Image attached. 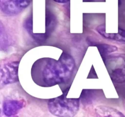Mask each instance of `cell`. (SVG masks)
Here are the masks:
<instances>
[{"instance_id":"4fadbf2b","label":"cell","mask_w":125,"mask_h":117,"mask_svg":"<svg viewBox=\"0 0 125 117\" xmlns=\"http://www.w3.org/2000/svg\"><path fill=\"white\" fill-rule=\"evenodd\" d=\"M10 46L8 35L4 28L3 24L1 22V49L2 51H6Z\"/></svg>"},{"instance_id":"7a4b0ae2","label":"cell","mask_w":125,"mask_h":117,"mask_svg":"<svg viewBox=\"0 0 125 117\" xmlns=\"http://www.w3.org/2000/svg\"><path fill=\"white\" fill-rule=\"evenodd\" d=\"M67 93L48 102V110L57 117H74L79 108L80 98H67Z\"/></svg>"},{"instance_id":"5bb4252c","label":"cell","mask_w":125,"mask_h":117,"mask_svg":"<svg viewBox=\"0 0 125 117\" xmlns=\"http://www.w3.org/2000/svg\"><path fill=\"white\" fill-rule=\"evenodd\" d=\"M55 2H57V3H66V2H68L70 0H54Z\"/></svg>"},{"instance_id":"30bf717a","label":"cell","mask_w":125,"mask_h":117,"mask_svg":"<svg viewBox=\"0 0 125 117\" xmlns=\"http://www.w3.org/2000/svg\"><path fill=\"white\" fill-rule=\"evenodd\" d=\"M57 25V20L56 17L50 11H46V20H45V29L46 33L48 36H50L56 28Z\"/></svg>"},{"instance_id":"8fae6325","label":"cell","mask_w":125,"mask_h":117,"mask_svg":"<svg viewBox=\"0 0 125 117\" xmlns=\"http://www.w3.org/2000/svg\"><path fill=\"white\" fill-rule=\"evenodd\" d=\"M96 30L103 37L111 40L125 42V38L123 37L119 34H107L106 32V26L105 24H101L96 28Z\"/></svg>"},{"instance_id":"8992f818","label":"cell","mask_w":125,"mask_h":117,"mask_svg":"<svg viewBox=\"0 0 125 117\" xmlns=\"http://www.w3.org/2000/svg\"><path fill=\"white\" fill-rule=\"evenodd\" d=\"M24 100L6 99L2 104V112L6 117L16 115L25 106Z\"/></svg>"},{"instance_id":"9c48e42d","label":"cell","mask_w":125,"mask_h":117,"mask_svg":"<svg viewBox=\"0 0 125 117\" xmlns=\"http://www.w3.org/2000/svg\"><path fill=\"white\" fill-rule=\"evenodd\" d=\"M89 43L92 44V46H95L97 47L100 55L102 57L103 60L110 53L115 52L118 50V48L112 45H109L106 43H101L95 42V41H90Z\"/></svg>"},{"instance_id":"7c38bea8","label":"cell","mask_w":125,"mask_h":117,"mask_svg":"<svg viewBox=\"0 0 125 117\" xmlns=\"http://www.w3.org/2000/svg\"><path fill=\"white\" fill-rule=\"evenodd\" d=\"M94 90H83L81 95L80 99L81 100L82 104L84 106L92 104L95 99V93H93Z\"/></svg>"},{"instance_id":"52a82bcc","label":"cell","mask_w":125,"mask_h":117,"mask_svg":"<svg viewBox=\"0 0 125 117\" xmlns=\"http://www.w3.org/2000/svg\"><path fill=\"white\" fill-rule=\"evenodd\" d=\"M95 111L98 117H125L124 115L117 109L108 106H97Z\"/></svg>"},{"instance_id":"5b68a950","label":"cell","mask_w":125,"mask_h":117,"mask_svg":"<svg viewBox=\"0 0 125 117\" xmlns=\"http://www.w3.org/2000/svg\"><path fill=\"white\" fill-rule=\"evenodd\" d=\"M32 0H0L1 10L9 17L19 14L31 3Z\"/></svg>"},{"instance_id":"ba28073f","label":"cell","mask_w":125,"mask_h":117,"mask_svg":"<svg viewBox=\"0 0 125 117\" xmlns=\"http://www.w3.org/2000/svg\"><path fill=\"white\" fill-rule=\"evenodd\" d=\"M23 27L28 32L29 35L37 42H43L46 39L45 34H34L33 33V19L32 16L29 17L25 20L23 23Z\"/></svg>"},{"instance_id":"3957f363","label":"cell","mask_w":125,"mask_h":117,"mask_svg":"<svg viewBox=\"0 0 125 117\" xmlns=\"http://www.w3.org/2000/svg\"><path fill=\"white\" fill-rule=\"evenodd\" d=\"M111 80L115 83L125 81V60L120 56H107L103 59Z\"/></svg>"},{"instance_id":"9a60e30c","label":"cell","mask_w":125,"mask_h":117,"mask_svg":"<svg viewBox=\"0 0 125 117\" xmlns=\"http://www.w3.org/2000/svg\"><path fill=\"white\" fill-rule=\"evenodd\" d=\"M84 1H98V0H83Z\"/></svg>"},{"instance_id":"277c9868","label":"cell","mask_w":125,"mask_h":117,"mask_svg":"<svg viewBox=\"0 0 125 117\" xmlns=\"http://www.w3.org/2000/svg\"><path fill=\"white\" fill-rule=\"evenodd\" d=\"M20 61L6 62L1 67V87L19 81L18 79V67Z\"/></svg>"},{"instance_id":"6da1fadb","label":"cell","mask_w":125,"mask_h":117,"mask_svg":"<svg viewBox=\"0 0 125 117\" xmlns=\"http://www.w3.org/2000/svg\"><path fill=\"white\" fill-rule=\"evenodd\" d=\"M75 62L71 55L63 52L59 60L42 58L37 60L32 68L34 81L42 87H52L66 83L73 74Z\"/></svg>"}]
</instances>
